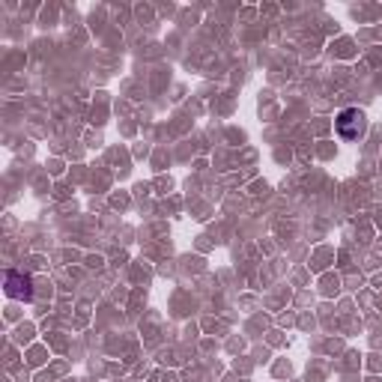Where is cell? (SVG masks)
<instances>
[{
	"label": "cell",
	"instance_id": "1",
	"mask_svg": "<svg viewBox=\"0 0 382 382\" xmlns=\"http://www.w3.org/2000/svg\"><path fill=\"white\" fill-rule=\"evenodd\" d=\"M338 132L343 141H356L359 134H365V114L359 108H347L338 114Z\"/></svg>",
	"mask_w": 382,
	"mask_h": 382
},
{
	"label": "cell",
	"instance_id": "2",
	"mask_svg": "<svg viewBox=\"0 0 382 382\" xmlns=\"http://www.w3.org/2000/svg\"><path fill=\"white\" fill-rule=\"evenodd\" d=\"M6 296L9 299H24V302H30L33 299V281L30 275H24V272H6Z\"/></svg>",
	"mask_w": 382,
	"mask_h": 382
}]
</instances>
